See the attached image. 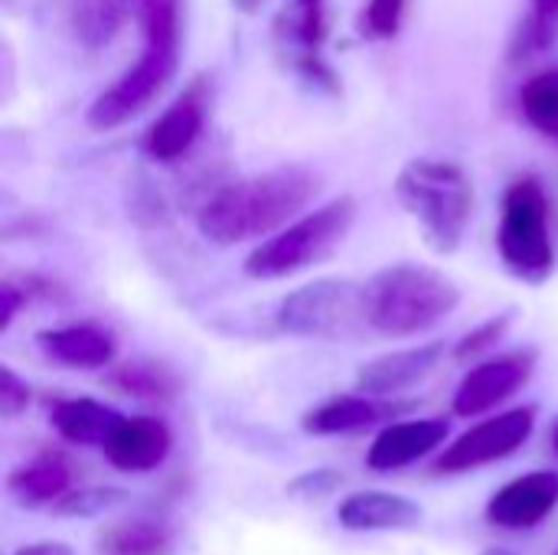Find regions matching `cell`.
I'll return each mask as SVG.
<instances>
[{
	"instance_id": "obj_1",
	"label": "cell",
	"mask_w": 558,
	"mask_h": 555,
	"mask_svg": "<svg viewBox=\"0 0 558 555\" xmlns=\"http://www.w3.org/2000/svg\"><path fill=\"white\" fill-rule=\"evenodd\" d=\"M320 190L324 180L317 170L304 164H281L265 173L226 183L203 203L196 226L206 242L222 249L262 242L294 222L301 213H307Z\"/></svg>"
},
{
	"instance_id": "obj_2",
	"label": "cell",
	"mask_w": 558,
	"mask_h": 555,
	"mask_svg": "<svg viewBox=\"0 0 558 555\" xmlns=\"http://www.w3.org/2000/svg\"><path fill=\"white\" fill-rule=\"evenodd\" d=\"M363 301L373 337L415 340L461 307V285L432 265L396 262L363 281Z\"/></svg>"
},
{
	"instance_id": "obj_3",
	"label": "cell",
	"mask_w": 558,
	"mask_h": 555,
	"mask_svg": "<svg viewBox=\"0 0 558 555\" xmlns=\"http://www.w3.org/2000/svg\"><path fill=\"white\" fill-rule=\"evenodd\" d=\"M392 190L432 252L454 255L464 245L474 219V183L461 164L415 157L399 170Z\"/></svg>"
},
{
	"instance_id": "obj_4",
	"label": "cell",
	"mask_w": 558,
	"mask_h": 555,
	"mask_svg": "<svg viewBox=\"0 0 558 555\" xmlns=\"http://www.w3.org/2000/svg\"><path fill=\"white\" fill-rule=\"evenodd\" d=\"M360 216V203L350 193H340L327 203L311 206L294 222L278 229L275 236L255 242L245 255L242 272L252 281H284L304 275L307 268L333 258L350 239Z\"/></svg>"
},
{
	"instance_id": "obj_5",
	"label": "cell",
	"mask_w": 558,
	"mask_h": 555,
	"mask_svg": "<svg viewBox=\"0 0 558 555\" xmlns=\"http://www.w3.org/2000/svg\"><path fill=\"white\" fill-rule=\"evenodd\" d=\"M549 193L539 177H517L500 203L497 255L523 285H546L556 272V245L549 226Z\"/></svg>"
},
{
	"instance_id": "obj_6",
	"label": "cell",
	"mask_w": 558,
	"mask_h": 555,
	"mask_svg": "<svg viewBox=\"0 0 558 555\" xmlns=\"http://www.w3.org/2000/svg\"><path fill=\"white\" fill-rule=\"evenodd\" d=\"M275 324L288 337L324 343H360L373 337L366 321L363 281L353 278H314L284 294Z\"/></svg>"
},
{
	"instance_id": "obj_7",
	"label": "cell",
	"mask_w": 558,
	"mask_h": 555,
	"mask_svg": "<svg viewBox=\"0 0 558 555\" xmlns=\"http://www.w3.org/2000/svg\"><path fill=\"white\" fill-rule=\"evenodd\" d=\"M180 69V46L144 43L141 56L105 88L85 111V124L92 131H114L144 114L173 82Z\"/></svg>"
},
{
	"instance_id": "obj_8",
	"label": "cell",
	"mask_w": 558,
	"mask_h": 555,
	"mask_svg": "<svg viewBox=\"0 0 558 555\" xmlns=\"http://www.w3.org/2000/svg\"><path fill=\"white\" fill-rule=\"evenodd\" d=\"M533 429H536V406H517V409L487 415L484 422H477L464 435H458L441 451V458L435 461L432 471L454 478V474H468V471L487 468L494 461H504L530 442Z\"/></svg>"
},
{
	"instance_id": "obj_9",
	"label": "cell",
	"mask_w": 558,
	"mask_h": 555,
	"mask_svg": "<svg viewBox=\"0 0 558 555\" xmlns=\"http://www.w3.org/2000/svg\"><path fill=\"white\" fill-rule=\"evenodd\" d=\"M278 52L288 65L324 88H337L333 69L324 62V43L330 36V3L327 0H284L271 23Z\"/></svg>"
},
{
	"instance_id": "obj_10",
	"label": "cell",
	"mask_w": 558,
	"mask_h": 555,
	"mask_svg": "<svg viewBox=\"0 0 558 555\" xmlns=\"http://www.w3.org/2000/svg\"><path fill=\"white\" fill-rule=\"evenodd\" d=\"M536 360H539L536 350L523 347V350L487 357L477 366H471L454 389V399H451L454 415L477 419V415H487V412L500 409L504 402H510L533 379Z\"/></svg>"
},
{
	"instance_id": "obj_11",
	"label": "cell",
	"mask_w": 558,
	"mask_h": 555,
	"mask_svg": "<svg viewBox=\"0 0 558 555\" xmlns=\"http://www.w3.org/2000/svg\"><path fill=\"white\" fill-rule=\"evenodd\" d=\"M558 507V471H530L507 481L487 500V523L497 530H533L546 523Z\"/></svg>"
},
{
	"instance_id": "obj_12",
	"label": "cell",
	"mask_w": 558,
	"mask_h": 555,
	"mask_svg": "<svg viewBox=\"0 0 558 555\" xmlns=\"http://www.w3.org/2000/svg\"><path fill=\"white\" fill-rule=\"evenodd\" d=\"M445 343L432 340V343H415L405 350H392L383 357H373L369 363H363L356 370V389L376 399H396L402 393H409L412 386L425 383L438 363L445 360Z\"/></svg>"
},
{
	"instance_id": "obj_13",
	"label": "cell",
	"mask_w": 558,
	"mask_h": 555,
	"mask_svg": "<svg viewBox=\"0 0 558 555\" xmlns=\"http://www.w3.org/2000/svg\"><path fill=\"white\" fill-rule=\"evenodd\" d=\"M173 448V435L163 419L157 415H121L118 425L108 432L101 455L114 471L124 474H147L157 471Z\"/></svg>"
},
{
	"instance_id": "obj_14",
	"label": "cell",
	"mask_w": 558,
	"mask_h": 555,
	"mask_svg": "<svg viewBox=\"0 0 558 555\" xmlns=\"http://www.w3.org/2000/svg\"><path fill=\"white\" fill-rule=\"evenodd\" d=\"M36 350L65 370L92 373V370H108L118 357V340L108 327L82 321V324H62V327H46L36 330Z\"/></svg>"
},
{
	"instance_id": "obj_15",
	"label": "cell",
	"mask_w": 558,
	"mask_h": 555,
	"mask_svg": "<svg viewBox=\"0 0 558 555\" xmlns=\"http://www.w3.org/2000/svg\"><path fill=\"white\" fill-rule=\"evenodd\" d=\"M451 435L445 419H402L392 422L386 429H379V435L373 438L369 451H366V468L376 474H392L402 471L428 455H435L445 438Z\"/></svg>"
},
{
	"instance_id": "obj_16",
	"label": "cell",
	"mask_w": 558,
	"mask_h": 555,
	"mask_svg": "<svg viewBox=\"0 0 558 555\" xmlns=\"http://www.w3.org/2000/svg\"><path fill=\"white\" fill-rule=\"evenodd\" d=\"M203 128H206V101L199 98L196 88H190L186 95L170 101L160 111V118L150 121L144 134V154L157 164H177L196 147Z\"/></svg>"
},
{
	"instance_id": "obj_17",
	"label": "cell",
	"mask_w": 558,
	"mask_h": 555,
	"mask_svg": "<svg viewBox=\"0 0 558 555\" xmlns=\"http://www.w3.org/2000/svg\"><path fill=\"white\" fill-rule=\"evenodd\" d=\"M422 504L389 491H356L337 507V523L350 533H402L422 527Z\"/></svg>"
},
{
	"instance_id": "obj_18",
	"label": "cell",
	"mask_w": 558,
	"mask_h": 555,
	"mask_svg": "<svg viewBox=\"0 0 558 555\" xmlns=\"http://www.w3.org/2000/svg\"><path fill=\"white\" fill-rule=\"evenodd\" d=\"M392 412H396V406L389 399H376V396H366V393L333 396V399L314 406L311 412H304L301 429L307 435H317V438L353 435V432H363V429L389 419Z\"/></svg>"
},
{
	"instance_id": "obj_19",
	"label": "cell",
	"mask_w": 558,
	"mask_h": 555,
	"mask_svg": "<svg viewBox=\"0 0 558 555\" xmlns=\"http://www.w3.org/2000/svg\"><path fill=\"white\" fill-rule=\"evenodd\" d=\"M72 478H75V471L65 455L39 451L36 458H29L10 471L7 491L20 507L36 510V507H52L59 497H65L72 491Z\"/></svg>"
},
{
	"instance_id": "obj_20",
	"label": "cell",
	"mask_w": 558,
	"mask_h": 555,
	"mask_svg": "<svg viewBox=\"0 0 558 555\" xmlns=\"http://www.w3.org/2000/svg\"><path fill=\"white\" fill-rule=\"evenodd\" d=\"M121 412L88 399V396H72V399H56L49 406V425L56 429V435L69 445H82V448H101L108 432L118 425Z\"/></svg>"
},
{
	"instance_id": "obj_21",
	"label": "cell",
	"mask_w": 558,
	"mask_h": 555,
	"mask_svg": "<svg viewBox=\"0 0 558 555\" xmlns=\"http://www.w3.org/2000/svg\"><path fill=\"white\" fill-rule=\"evenodd\" d=\"M170 543V530L160 520L124 517L98 530L95 555H167Z\"/></svg>"
},
{
	"instance_id": "obj_22",
	"label": "cell",
	"mask_w": 558,
	"mask_h": 555,
	"mask_svg": "<svg viewBox=\"0 0 558 555\" xmlns=\"http://www.w3.org/2000/svg\"><path fill=\"white\" fill-rule=\"evenodd\" d=\"M131 13H134V0H72L69 7L75 39L88 52L111 46Z\"/></svg>"
},
{
	"instance_id": "obj_23",
	"label": "cell",
	"mask_w": 558,
	"mask_h": 555,
	"mask_svg": "<svg viewBox=\"0 0 558 555\" xmlns=\"http://www.w3.org/2000/svg\"><path fill=\"white\" fill-rule=\"evenodd\" d=\"M108 383L131 396V399H141V402H167L180 393V376L167 366V363H157V360H128L121 363L118 370H111Z\"/></svg>"
},
{
	"instance_id": "obj_24",
	"label": "cell",
	"mask_w": 558,
	"mask_h": 555,
	"mask_svg": "<svg viewBox=\"0 0 558 555\" xmlns=\"http://www.w3.org/2000/svg\"><path fill=\"white\" fill-rule=\"evenodd\" d=\"M520 114L536 134L558 141V65L530 75L520 85Z\"/></svg>"
},
{
	"instance_id": "obj_25",
	"label": "cell",
	"mask_w": 558,
	"mask_h": 555,
	"mask_svg": "<svg viewBox=\"0 0 558 555\" xmlns=\"http://www.w3.org/2000/svg\"><path fill=\"white\" fill-rule=\"evenodd\" d=\"M558 36V0H530L526 16L520 20V26L513 29V43H510V59H533L543 49H549Z\"/></svg>"
},
{
	"instance_id": "obj_26",
	"label": "cell",
	"mask_w": 558,
	"mask_h": 555,
	"mask_svg": "<svg viewBox=\"0 0 558 555\" xmlns=\"http://www.w3.org/2000/svg\"><path fill=\"white\" fill-rule=\"evenodd\" d=\"M134 20L144 43L180 46V0H134Z\"/></svg>"
},
{
	"instance_id": "obj_27",
	"label": "cell",
	"mask_w": 558,
	"mask_h": 555,
	"mask_svg": "<svg viewBox=\"0 0 558 555\" xmlns=\"http://www.w3.org/2000/svg\"><path fill=\"white\" fill-rule=\"evenodd\" d=\"M124 500H128L124 491H114V487H72L49 510L56 517H98V514L121 507Z\"/></svg>"
},
{
	"instance_id": "obj_28",
	"label": "cell",
	"mask_w": 558,
	"mask_h": 555,
	"mask_svg": "<svg viewBox=\"0 0 558 555\" xmlns=\"http://www.w3.org/2000/svg\"><path fill=\"white\" fill-rule=\"evenodd\" d=\"M405 10H409V0H369L366 10H363V20H360L363 36L366 39H392V36H399Z\"/></svg>"
},
{
	"instance_id": "obj_29",
	"label": "cell",
	"mask_w": 558,
	"mask_h": 555,
	"mask_svg": "<svg viewBox=\"0 0 558 555\" xmlns=\"http://www.w3.org/2000/svg\"><path fill=\"white\" fill-rule=\"evenodd\" d=\"M343 487V474L333 471V468H314V471H304L298 478H291L284 484V494L291 500H301V504H317V500H327L330 494H337Z\"/></svg>"
},
{
	"instance_id": "obj_30",
	"label": "cell",
	"mask_w": 558,
	"mask_h": 555,
	"mask_svg": "<svg viewBox=\"0 0 558 555\" xmlns=\"http://www.w3.org/2000/svg\"><path fill=\"white\" fill-rule=\"evenodd\" d=\"M510 324H513V314H497V317H490V321L477 324L471 334H464V337L454 343V360H471V357H484V353H490V350L507 337Z\"/></svg>"
},
{
	"instance_id": "obj_31",
	"label": "cell",
	"mask_w": 558,
	"mask_h": 555,
	"mask_svg": "<svg viewBox=\"0 0 558 555\" xmlns=\"http://www.w3.org/2000/svg\"><path fill=\"white\" fill-rule=\"evenodd\" d=\"M29 399H33V393H29L26 379H20L13 373V366H0V415L3 419L23 415L29 409Z\"/></svg>"
},
{
	"instance_id": "obj_32",
	"label": "cell",
	"mask_w": 558,
	"mask_h": 555,
	"mask_svg": "<svg viewBox=\"0 0 558 555\" xmlns=\"http://www.w3.org/2000/svg\"><path fill=\"white\" fill-rule=\"evenodd\" d=\"M0 330L7 334L10 327H13V321H16V314H20V307L26 304V294L13 285V281H3L0 285Z\"/></svg>"
},
{
	"instance_id": "obj_33",
	"label": "cell",
	"mask_w": 558,
	"mask_h": 555,
	"mask_svg": "<svg viewBox=\"0 0 558 555\" xmlns=\"http://www.w3.org/2000/svg\"><path fill=\"white\" fill-rule=\"evenodd\" d=\"M13 555H75L72 546L65 543H56V540H46V543H29V546H20Z\"/></svg>"
},
{
	"instance_id": "obj_34",
	"label": "cell",
	"mask_w": 558,
	"mask_h": 555,
	"mask_svg": "<svg viewBox=\"0 0 558 555\" xmlns=\"http://www.w3.org/2000/svg\"><path fill=\"white\" fill-rule=\"evenodd\" d=\"M265 3H268V0H232V7H235L239 13H258Z\"/></svg>"
},
{
	"instance_id": "obj_35",
	"label": "cell",
	"mask_w": 558,
	"mask_h": 555,
	"mask_svg": "<svg viewBox=\"0 0 558 555\" xmlns=\"http://www.w3.org/2000/svg\"><path fill=\"white\" fill-rule=\"evenodd\" d=\"M549 448H553V455L558 458V419L553 422V429H549Z\"/></svg>"
},
{
	"instance_id": "obj_36",
	"label": "cell",
	"mask_w": 558,
	"mask_h": 555,
	"mask_svg": "<svg viewBox=\"0 0 558 555\" xmlns=\"http://www.w3.org/2000/svg\"><path fill=\"white\" fill-rule=\"evenodd\" d=\"M481 555H517V553H510L507 546H487Z\"/></svg>"
},
{
	"instance_id": "obj_37",
	"label": "cell",
	"mask_w": 558,
	"mask_h": 555,
	"mask_svg": "<svg viewBox=\"0 0 558 555\" xmlns=\"http://www.w3.org/2000/svg\"><path fill=\"white\" fill-rule=\"evenodd\" d=\"M556 555H558V550H556Z\"/></svg>"
}]
</instances>
